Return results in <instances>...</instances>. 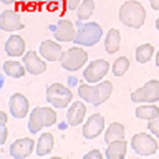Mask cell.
Segmentation results:
<instances>
[{
    "mask_svg": "<svg viewBox=\"0 0 159 159\" xmlns=\"http://www.w3.org/2000/svg\"><path fill=\"white\" fill-rule=\"evenodd\" d=\"M118 16L122 24L134 30H138L144 25L146 11L144 6L137 0H128L120 6Z\"/></svg>",
    "mask_w": 159,
    "mask_h": 159,
    "instance_id": "cell-1",
    "label": "cell"
},
{
    "mask_svg": "<svg viewBox=\"0 0 159 159\" xmlns=\"http://www.w3.org/2000/svg\"><path fill=\"white\" fill-rule=\"evenodd\" d=\"M57 115L52 108L36 107L32 110L28 120V130L30 134H38L43 128H49L56 123Z\"/></svg>",
    "mask_w": 159,
    "mask_h": 159,
    "instance_id": "cell-2",
    "label": "cell"
},
{
    "mask_svg": "<svg viewBox=\"0 0 159 159\" xmlns=\"http://www.w3.org/2000/svg\"><path fill=\"white\" fill-rule=\"evenodd\" d=\"M102 35L103 30L97 22H87L79 25L74 42L80 46L93 47L96 43H98L99 40L102 39Z\"/></svg>",
    "mask_w": 159,
    "mask_h": 159,
    "instance_id": "cell-3",
    "label": "cell"
},
{
    "mask_svg": "<svg viewBox=\"0 0 159 159\" xmlns=\"http://www.w3.org/2000/svg\"><path fill=\"white\" fill-rule=\"evenodd\" d=\"M73 98V93L69 88L61 83H53L46 90V101L56 109H65Z\"/></svg>",
    "mask_w": 159,
    "mask_h": 159,
    "instance_id": "cell-4",
    "label": "cell"
},
{
    "mask_svg": "<svg viewBox=\"0 0 159 159\" xmlns=\"http://www.w3.org/2000/svg\"><path fill=\"white\" fill-rule=\"evenodd\" d=\"M88 61V53L81 47H71L63 53L61 66L67 71H77Z\"/></svg>",
    "mask_w": 159,
    "mask_h": 159,
    "instance_id": "cell-5",
    "label": "cell"
},
{
    "mask_svg": "<svg viewBox=\"0 0 159 159\" xmlns=\"http://www.w3.org/2000/svg\"><path fill=\"white\" fill-rule=\"evenodd\" d=\"M131 148L136 153L142 157H150L157 152L158 143L149 134L140 132L131 138Z\"/></svg>",
    "mask_w": 159,
    "mask_h": 159,
    "instance_id": "cell-6",
    "label": "cell"
},
{
    "mask_svg": "<svg viewBox=\"0 0 159 159\" xmlns=\"http://www.w3.org/2000/svg\"><path fill=\"white\" fill-rule=\"evenodd\" d=\"M130 98L134 103H156L159 101V81L150 80L142 88L131 93Z\"/></svg>",
    "mask_w": 159,
    "mask_h": 159,
    "instance_id": "cell-7",
    "label": "cell"
},
{
    "mask_svg": "<svg viewBox=\"0 0 159 159\" xmlns=\"http://www.w3.org/2000/svg\"><path fill=\"white\" fill-rule=\"evenodd\" d=\"M109 69L110 65L108 61L101 59L95 60V61H91L88 65V67L84 69L83 77L88 83L94 84V83H97L103 79L105 75L108 74Z\"/></svg>",
    "mask_w": 159,
    "mask_h": 159,
    "instance_id": "cell-8",
    "label": "cell"
},
{
    "mask_svg": "<svg viewBox=\"0 0 159 159\" xmlns=\"http://www.w3.org/2000/svg\"><path fill=\"white\" fill-rule=\"evenodd\" d=\"M49 30H52V34L55 40L59 42H71L76 36L75 27L69 20H59L57 24L49 26Z\"/></svg>",
    "mask_w": 159,
    "mask_h": 159,
    "instance_id": "cell-9",
    "label": "cell"
},
{
    "mask_svg": "<svg viewBox=\"0 0 159 159\" xmlns=\"http://www.w3.org/2000/svg\"><path fill=\"white\" fill-rule=\"evenodd\" d=\"M104 126V117L99 114H94L87 119L84 126L82 128V134L85 139H94L103 132Z\"/></svg>",
    "mask_w": 159,
    "mask_h": 159,
    "instance_id": "cell-10",
    "label": "cell"
},
{
    "mask_svg": "<svg viewBox=\"0 0 159 159\" xmlns=\"http://www.w3.org/2000/svg\"><path fill=\"white\" fill-rule=\"evenodd\" d=\"M8 105H10L11 115L16 119L25 118L28 114L30 102L22 94L15 93V94L12 95L10 102H8Z\"/></svg>",
    "mask_w": 159,
    "mask_h": 159,
    "instance_id": "cell-11",
    "label": "cell"
},
{
    "mask_svg": "<svg viewBox=\"0 0 159 159\" xmlns=\"http://www.w3.org/2000/svg\"><path fill=\"white\" fill-rule=\"evenodd\" d=\"M25 25L22 24L20 15L12 10L4 11L0 15V28L5 32H16L22 30Z\"/></svg>",
    "mask_w": 159,
    "mask_h": 159,
    "instance_id": "cell-12",
    "label": "cell"
},
{
    "mask_svg": "<svg viewBox=\"0 0 159 159\" xmlns=\"http://www.w3.org/2000/svg\"><path fill=\"white\" fill-rule=\"evenodd\" d=\"M35 143L32 138H21L15 140L10 148V154L15 159H25L28 158L33 150Z\"/></svg>",
    "mask_w": 159,
    "mask_h": 159,
    "instance_id": "cell-13",
    "label": "cell"
},
{
    "mask_svg": "<svg viewBox=\"0 0 159 159\" xmlns=\"http://www.w3.org/2000/svg\"><path fill=\"white\" fill-rule=\"evenodd\" d=\"M40 55L45 60L49 61V62H56V61H61L62 56H63V50L62 47L52 40H45L41 42L39 48Z\"/></svg>",
    "mask_w": 159,
    "mask_h": 159,
    "instance_id": "cell-14",
    "label": "cell"
},
{
    "mask_svg": "<svg viewBox=\"0 0 159 159\" xmlns=\"http://www.w3.org/2000/svg\"><path fill=\"white\" fill-rule=\"evenodd\" d=\"M22 62L26 70L32 75H40L47 70V65L45 61L40 59L34 50H28L22 57Z\"/></svg>",
    "mask_w": 159,
    "mask_h": 159,
    "instance_id": "cell-15",
    "label": "cell"
},
{
    "mask_svg": "<svg viewBox=\"0 0 159 159\" xmlns=\"http://www.w3.org/2000/svg\"><path fill=\"white\" fill-rule=\"evenodd\" d=\"M87 114V107L84 103L76 101L69 107V109L67 111V122L70 126H77L80 125L85 117Z\"/></svg>",
    "mask_w": 159,
    "mask_h": 159,
    "instance_id": "cell-16",
    "label": "cell"
},
{
    "mask_svg": "<svg viewBox=\"0 0 159 159\" xmlns=\"http://www.w3.org/2000/svg\"><path fill=\"white\" fill-rule=\"evenodd\" d=\"M6 54L11 57H18L25 54L26 52V43L24 39L20 35L13 34L7 39L5 43Z\"/></svg>",
    "mask_w": 159,
    "mask_h": 159,
    "instance_id": "cell-17",
    "label": "cell"
},
{
    "mask_svg": "<svg viewBox=\"0 0 159 159\" xmlns=\"http://www.w3.org/2000/svg\"><path fill=\"white\" fill-rule=\"evenodd\" d=\"M79 96L81 98H83L85 102H88L94 107H98L101 105L99 103V91L97 85L93 87L90 84H81L77 89Z\"/></svg>",
    "mask_w": 159,
    "mask_h": 159,
    "instance_id": "cell-18",
    "label": "cell"
},
{
    "mask_svg": "<svg viewBox=\"0 0 159 159\" xmlns=\"http://www.w3.org/2000/svg\"><path fill=\"white\" fill-rule=\"evenodd\" d=\"M126 146L128 143L124 139L115 140L108 144V148L105 150V157L108 159H124L126 154Z\"/></svg>",
    "mask_w": 159,
    "mask_h": 159,
    "instance_id": "cell-19",
    "label": "cell"
},
{
    "mask_svg": "<svg viewBox=\"0 0 159 159\" xmlns=\"http://www.w3.org/2000/svg\"><path fill=\"white\" fill-rule=\"evenodd\" d=\"M120 40H122V36H120V33H119L118 30H116V28L109 30L104 40L105 52L110 55L117 53L119 47H120Z\"/></svg>",
    "mask_w": 159,
    "mask_h": 159,
    "instance_id": "cell-20",
    "label": "cell"
},
{
    "mask_svg": "<svg viewBox=\"0 0 159 159\" xmlns=\"http://www.w3.org/2000/svg\"><path fill=\"white\" fill-rule=\"evenodd\" d=\"M125 137V129L124 125L118 123V122H114L108 126V129L105 131L104 134V142L107 144H110L115 140H122Z\"/></svg>",
    "mask_w": 159,
    "mask_h": 159,
    "instance_id": "cell-21",
    "label": "cell"
},
{
    "mask_svg": "<svg viewBox=\"0 0 159 159\" xmlns=\"http://www.w3.org/2000/svg\"><path fill=\"white\" fill-rule=\"evenodd\" d=\"M54 146V138L53 134L49 132H45L40 136L36 145V154L39 157H45L47 154L50 153V151L53 150Z\"/></svg>",
    "mask_w": 159,
    "mask_h": 159,
    "instance_id": "cell-22",
    "label": "cell"
},
{
    "mask_svg": "<svg viewBox=\"0 0 159 159\" xmlns=\"http://www.w3.org/2000/svg\"><path fill=\"white\" fill-rule=\"evenodd\" d=\"M2 70L7 76L12 79H21L26 75V68L18 61H6L2 66Z\"/></svg>",
    "mask_w": 159,
    "mask_h": 159,
    "instance_id": "cell-23",
    "label": "cell"
},
{
    "mask_svg": "<svg viewBox=\"0 0 159 159\" xmlns=\"http://www.w3.org/2000/svg\"><path fill=\"white\" fill-rule=\"evenodd\" d=\"M136 117L145 120H152L159 117V108L152 103H148L146 105H140L136 109Z\"/></svg>",
    "mask_w": 159,
    "mask_h": 159,
    "instance_id": "cell-24",
    "label": "cell"
},
{
    "mask_svg": "<svg viewBox=\"0 0 159 159\" xmlns=\"http://www.w3.org/2000/svg\"><path fill=\"white\" fill-rule=\"evenodd\" d=\"M154 54V48L151 43H143L136 49V61L139 63H146L152 59Z\"/></svg>",
    "mask_w": 159,
    "mask_h": 159,
    "instance_id": "cell-25",
    "label": "cell"
},
{
    "mask_svg": "<svg viewBox=\"0 0 159 159\" xmlns=\"http://www.w3.org/2000/svg\"><path fill=\"white\" fill-rule=\"evenodd\" d=\"M95 11V1L94 0H83L77 7V18L81 21L88 20L93 15Z\"/></svg>",
    "mask_w": 159,
    "mask_h": 159,
    "instance_id": "cell-26",
    "label": "cell"
},
{
    "mask_svg": "<svg viewBox=\"0 0 159 159\" xmlns=\"http://www.w3.org/2000/svg\"><path fill=\"white\" fill-rule=\"evenodd\" d=\"M130 67V61L128 57L125 56H119L118 59L116 60L112 65V74L115 76H123L126 73V70L129 69Z\"/></svg>",
    "mask_w": 159,
    "mask_h": 159,
    "instance_id": "cell-27",
    "label": "cell"
},
{
    "mask_svg": "<svg viewBox=\"0 0 159 159\" xmlns=\"http://www.w3.org/2000/svg\"><path fill=\"white\" fill-rule=\"evenodd\" d=\"M97 88H98L99 91V103L103 104L110 97L114 87H112L111 82H109V81H103V82H101V83L97 84Z\"/></svg>",
    "mask_w": 159,
    "mask_h": 159,
    "instance_id": "cell-28",
    "label": "cell"
},
{
    "mask_svg": "<svg viewBox=\"0 0 159 159\" xmlns=\"http://www.w3.org/2000/svg\"><path fill=\"white\" fill-rule=\"evenodd\" d=\"M148 129L151 134L159 139V117H157L156 119H152V120H149Z\"/></svg>",
    "mask_w": 159,
    "mask_h": 159,
    "instance_id": "cell-29",
    "label": "cell"
},
{
    "mask_svg": "<svg viewBox=\"0 0 159 159\" xmlns=\"http://www.w3.org/2000/svg\"><path fill=\"white\" fill-rule=\"evenodd\" d=\"M46 2L50 10L62 8L65 5H67V0H46Z\"/></svg>",
    "mask_w": 159,
    "mask_h": 159,
    "instance_id": "cell-30",
    "label": "cell"
},
{
    "mask_svg": "<svg viewBox=\"0 0 159 159\" xmlns=\"http://www.w3.org/2000/svg\"><path fill=\"white\" fill-rule=\"evenodd\" d=\"M103 154L101 153L99 150H91L87 154L83 156V159H102Z\"/></svg>",
    "mask_w": 159,
    "mask_h": 159,
    "instance_id": "cell-31",
    "label": "cell"
},
{
    "mask_svg": "<svg viewBox=\"0 0 159 159\" xmlns=\"http://www.w3.org/2000/svg\"><path fill=\"white\" fill-rule=\"evenodd\" d=\"M7 139V128L6 124H0V145H4Z\"/></svg>",
    "mask_w": 159,
    "mask_h": 159,
    "instance_id": "cell-32",
    "label": "cell"
},
{
    "mask_svg": "<svg viewBox=\"0 0 159 159\" xmlns=\"http://www.w3.org/2000/svg\"><path fill=\"white\" fill-rule=\"evenodd\" d=\"M81 4V0H67V7L69 8L70 11H75L77 10V7Z\"/></svg>",
    "mask_w": 159,
    "mask_h": 159,
    "instance_id": "cell-33",
    "label": "cell"
},
{
    "mask_svg": "<svg viewBox=\"0 0 159 159\" xmlns=\"http://www.w3.org/2000/svg\"><path fill=\"white\" fill-rule=\"evenodd\" d=\"M150 6L156 11H159V0H149Z\"/></svg>",
    "mask_w": 159,
    "mask_h": 159,
    "instance_id": "cell-34",
    "label": "cell"
},
{
    "mask_svg": "<svg viewBox=\"0 0 159 159\" xmlns=\"http://www.w3.org/2000/svg\"><path fill=\"white\" fill-rule=\"evenodd\" d=\"M42 0H21L22 4H26V5H35V4H40Z\"/></svg>",
    "mask_w": 159,
    "mask_h": 159,
    "instance_id": "cell-35",
    "label": "cell"
},
{
    "mask_svg": "<svg viewBox=\"0 0 159 159\" xmlns=\"http://www.w3.org/2000/svg\"><path fill=\"white\" fill-rule=\"evenodd\" d=\"M6 122H7V115L4 111H1L0 112V124H6Z\"/></svg>",
    "mask_w": 159,
    "mask_h": 159,
    "instance_id": "cell-36",
    "label": "cell"
},
{
    "mask_svg": "<svg viewBox=\"0 0 159 159\" xmlns=\"http://www.w3.org/2000/svg\"><path fill=\"white\" fill-rule=\"evenodd\" d=\"M2 4H5V5H12V4H14L16 0H0Z\"/></svg>",
    "mask_w": 159,
    "mask_h": 159,
    "instance_id": "cell-37",
    "label": "cell"
},
{
    "mask_svg": "<svg viewBox=\"0 0 159 159\" xmlns=\"http://www.w3.org/2000/svg\"><path fill=\"white\" fill-rule=\"evenodd\" d=\"M156 66L159 68V52H157V54H156Z\"/></svg>",
    "mask_w": 159,
    "mask_h": 159,
    "instance_id": "cell-38",
    "label": "cell"
},
{
    "mask_svg": "<svg viewBox=\"0 0 159 159\" xmlns=\"http://www.w3.org/2000/svg\"><path fill=\"white\" fill-rule=\"evenodd\" d=\"M156 28L159 30V18L157 20H156Z\"/></svg>",
    "mask_w": 159,
    "mask_h": 159,
    "instance_id": "cell-39",
    "label": "cell"
}]
</instances>
